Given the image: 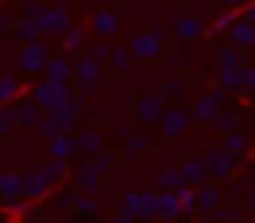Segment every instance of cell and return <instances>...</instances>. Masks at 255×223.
<instances>
[{
    "label": "cell",
    "instance_id": "cell-8",
    "mask_svg": "<svg viewBox=\"0 0 255 223\" xmlns=\"http://www.w3.org/2000/svg\"><path fill=\"white\" fill-rule=\"evenodd\" d=\"M18 121L20 123H25V126H33V123H38L40 121V113H38V108L33 105V103H28V105H20L18 110Z\"/></svg>",
    "mask_w": 255,
    "mask_h": 223
},
{
    "label": "cell",
    "instance_id": "cell-14",
    "mask_svg": "<svg viewBox=\"0 0 255 223\" xmlns=\"http://www.w3.org/2000/svg\"><path fill=\"white\" fill-rule=\"evenodd\" d=\"M245 141L243 138H228V148H243Z\"/></svg>",
    "mask_w": 255,
    "mask_h": 223
},
{
    "label": "cell",
    "instance_id": "cell-7",
    "mask_svg": "<svg viewBox=\"0 0 255 223\" xmlns=\"http://www.w3.org/2000/svg\"><path fill=\"white\" fill-rule=\"evenodd\" d=\"M70 75V68H68V63L65 60H53L50 65H48V80H58V83H63L65 78Z\"/></svg>",
    "mask_w": 255,
    "mask_h": 223
},
{
    "label": "cell",
    "instance_id": "cell-12",
    "mask_svg": "<svg viewBox=\"0 0 255 223\" xmlns=\"http://www.w3.org/2000/svg\"><path fill=\"white\" fill-rule=\"evenodd\" d=\"M183 173H185L188 181H203V166L195 163V161H188L185 168H183Z\"/></svg>",
    "mask_w": 255,
    "mask_h": 223
},
{
    "label": "cell",
    "instance_id": "cell-3",
    "mask_svg": "<svg viewBox=\"0 0 255 223\" xmlns=\"http://www.w3.org/2000/svg\"><path fill=\"white\" fill-rule=\"evenodd\" d=\"M43 63H45V48H43V45H38V43L28 45V48L23 50V55H20V65H23L28 73L40 70V68H43Z\"/></svg>",
    "mask_w": 255,
    "mask_h": 223
},
{
    "label": "cell",
    "instance_id": "cell-4",
    "mask_svg": "<svg viewBox=\"0 0 255 223\" xmlns=\"http://www.w3.org/2000/svg\"><path fill=\"white\" fill-rule=\"evenodd\" d=\"M23 193V176L18 173H5V176H0V196L13 201Z\"/></svg>",
    "mask_w": 255,
    "mask_h": 223
},
{
    "label": "cell",
    "instance_id": "cell-5",
    "mask_svg": "<svg viewBox=\"0 0 255 223\" xmlns=\"http://www.w3.org/2000/svg\"><path fill=\"white\" fill-rule=\"evenodd\" d=\"M15 93H18V80L15 78H10V75L0 78V105L10 103L15 98Z\"/></svg>",
    "mask_w": 255,
    "mask_h": 223
},
{
    "label": "cell",
    "instance_id": "cell-6",
    "mask_svg": "<svg viewBox=\"0 0 255 223\" xmlns=\"http://www.w3.org/2000/svg\"><path fill=\"white\" fill-rule=\"evenodd\" d=\"M70 151H73V141L68 138V136H53V143H50V153L55 156V158H65V156H70Z\"/></svg>",
    "mask_w": 255,
    "mask_h": 223
},
{
    "label": "cell",
    "instance_id": "cell-15",
    "mask_svg": "<svg viewBox=\"0 0 255 223\" xmlns=\"http://www.w3.org/2000/svg\"><path fill=\"white\" fill-rule=\"evenodd\" d=\"M20 33H23V38H28V40H30V38H33V33H35V30H33V28H30V25H20Z\"/></svg>",
    "mask_w": 255,
    "mask_h": 223
},
{
    "label": "cell",
    "instance_id": "cell-11",
    "mask_svg": "<svg viewBox=\"0 0 255 223\" xmlns=\"http://www.w3.org/2000/svg\"><path fill=\"white\" fill-rule=\"evenodd\" d=\"M15 121H18V113H15V110L3 108V110H0V133H8V131L15 126Z\"/></svg>",
    "mask_w": 255,
    "mask_h": 223
},
{
    "label": "cell",
    "instance_id": "cell-1",
    "mask_svg": "<svg viewBox=\"0 0 255 223\" xmlns=\"http://www.w3.org/2000/svg\"><path fill=\"white\" fill-rule=\"evenodd\" d=\"M35 100L43 105V108H50V110H58L68 103V93L63 88V83L58 80H48L43 83L38 90H35Z\"/></svg>",
    "mask_w": 255,
    "mask_h": 223
},
{
    "label": "cell",
    "instance_id": "cell-16",
    "mask_svg": "<svg viewBox=\"0 0 255 223\" xmlns=\"http://www.w3.org/2000/svg\"><path fill=\"white\" fill-rule=\"evenodd\" d=\"M245 83H248L250 88H255V70H248V75H245Z\"/></svg>",
    "mask_w": 255,
    "mask_h": 223
},
{
    "label": "cell",
    "instance_id": "cell-2",
    "mask_svg": "<svg viewBox=\"0 0 255 223\" xmlns=\"http://www.w3.org/2000/svg\"><path fill=\"white\" fill-rule=\"evenodd\" d=\"M48 181H50V176L45 171H40V173H25L23 176V193L28 198H40L48 191Z\"/></svg>",
    "mask_w": 255,
    "mask_h": 223
},
{
    "label": "cell",
    "instance_id": "cell-17",
    "mask_svg": "<svg viewBox=\"0 0 255 223\" xmlns=\"http://www.w3.org/2000/svg\"><path fill=\"white\" fill-rule=\"evenodd\" d=\"M0 223H3V218H0Z\"/></svg>",
    "mask_w": 255,
    "mask_h": 223
},
{
    "label": "cell",
    "instance_id": "cell-13",
    "mask_svg": "<svg viewBox=\"0 0 255 223\" xmlns=\"http://www.w3.org/2000/svg\"><path fill=\"white\" fill-rule=\"evenodd\" d=\"M233 38L240 40V43H253V40H255V35H253L250 28H238V30H233Z\"/></svg>",
    "mask_w": 255,
    "mask_h": 223
},
{
    "label": "cell",
    "instance_id": "cell-10",
    "mask_svg": "<svg viewBox=\"0 0 255 223\" xmlns=\"http://www.w3.org/2000/svg\"><path fill=\"white\" fill-rule=\"evenodd\" d=\"M155 208H163V216H165V218H173V216L178 213V198H175L173 193H168V196H163V198L155 203Z\"/></svg>",
    "mask_w": 255,
    "mask_h": 223
},
{
    "label": "cell",
    "instance_id": "cell-9",
    "mask_svg": "<svg viewBox=\"0 0 255 223\" xmlns=\"http://www.w3.org/2000/svg\"><path fill=\"white\" fill-rule=\"evenodd\" d=\"M185 116L180 113V110H178V113H170L168 118H165V133L168 136H173V133H180L183 128H185Z\"/></svg>",
    "mask_w": 255,
    "mask_h": 223
}]
</instances>
